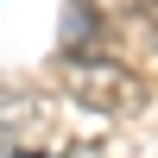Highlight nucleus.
Wrapping results in <instances>:
<instances>
[{
	"mask_svg": "<svg viewBox=\"0 0 158 158\" xmlns=\"http://www.w3.org/2000/svg\"><path fill=\"white\" fill-rule=\"evenodd\" d=\"M44 101L38 95H0V146H32L44 133Z\"/></svg>",
	"mask_w": 158,
	"mask_h": 158,
	"instance_id": "f03ea898",
	"label": "nucleus"
},
{
	"mask_svg": "<svg viewBox=\"0 0 158 158\" xmlns=\"http://www.w3.org/2000/svg\"><path fill=\"white\" fill-rule=\"evenodd\" d=\"M63 89H70L82 108H95V114H127L146 95L139 76L120 70L114 57H63Z\"/></svg>",
	"mask_w": 158,
	"mask_h": 158,
	"instance_id": "f257e3e1",
	"label": "nucleus"
}]
</instances>
